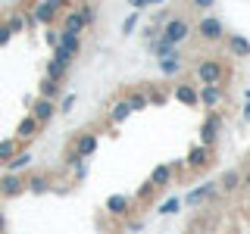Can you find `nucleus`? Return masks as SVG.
<instances>
[{"mask_svg": "<svg viewBox=\"0 0 250 234\" xmlns=\"http://www.w3.org/2000/svg\"><path fill=\"white\" fill-rule=\"evenodd\" d=\"M238 187H241V172H238V169L222 172V178H219V191L231 194V191H238Z\"/></svg>", "mask_w": 250, "mask_h": 234, "instance_id": "obj_21", "label": "nucleus"}, {"mask_svg": "<svg viewBox=\"0 0 250 234\" xmlns=\"http://www.w3.org/2000/svg\"><path fill=\"white\" fill-rule=\"evenodd\" d=\"M72 10H75V13L84 19V25H88V28L94 25V22H97V10H94V3H88V0H78Z\"/></svg>", "mask_w": 250, "mask_h": 234, "instance_id": "obj_25", "label": "nucleus"}, {"mask_svg": "<svg viewBox=\"0 0 250 234\" xmlns=\"http://www.w3.org/2000/svg\"><path fill=\"white\" fill-rule=\"evenodd\" d=\"M3 166H6V172H13V175H19L22 169H28V166H31V153L19 150V153H16V156H13L10 162H3Z\"/></svg>", "mask_w": 250, "mask_h": 234, "instance_id": "obj_23", "label": "nucleus"}, {"mask_svg": "<svg viewBox=\"0 0 250 234\" xmlns=\"http://www.w3.org/2000/svg\"><path fill=\"white\" fill-rule=\"evenodd\" d=\"M60 47L69 50L72 57H78V53H82V35H66V31H60Z\"/></svg>", "mask_w": 250, "mask_h": 234, "instance_id": "obj_26", "label": "nucleus"}, {"mask_svg": "<svg viewBox=\"0 0 250 234\" xmlns=\"http://www.w3.org/2000/svg\"><path fill=\"white\" fill-rule=\"evenodd\" d=\"M84 175H88V166H84V162H82V166H78V169H75V178H78V181H82V178H84Z\"/></svg>", "mask_w": 250, "mask_h": 234, "instance_id": "obj_43", "label": "nucleus"}, {"mask_svg": "<svg viewBox=\"0 0 250 234\" xmlns=\"http://www.w3.org/2000/svg\"><path fill=\"white\" fill-rule=\"evenodd\" d=\"M219 191L216 184H200V187H194V191H188V197H185V203L188 206H197V203H203V200H209L213 194Z\"/></svg>", "mask_w": 250, "mask_h": 234, "instance_id": "obj_17", "label": "nucleus"}, {"mask_svg": "<svg viewBox=\"0 0 250 234\" xmlns=\"http://www.w3.org/2000/svg\"><path fill=\"white\" fill-rule=\"evenodd\" d=\"M0 234H6V213H3V206H0Z\"/></svg>", "mask_w": 250, "mask_h": 234, "instance_id": "obj_44", "label": "nucleus"}, {"mask_svg": "<svg viewBox=\"0 0 250 234\" xmlns=\"http://www.w3.org/2000/svg\"><path fill=\"white\" fill-rule=\"evenodd\" d=\"M72 106H75V94H66V97L60 100V106H57V113H72Z\"/></svg>", "mask_w": 250, "mask_h": 234, "instance_id": "obj_35", "label": "nucleus"}, {"mask_svg": "<svg viewBox=\"0 0 250 234\" xmlns=\"http://www.w3.org/2000/svg\"><path fill=\"white\" fill-rule=\"evenodd\" d=\"M72 147L82 159H88V156H94V150H97V135H94V131H82V135L72 137Z\"/></svg>", "mask_w": 250, "mask_h": 234, "instance_id": "obj_9", "label": "nucleus"}, {"mask_svg": "<svg viewBox=\"0 0 250 234\" xmlns=\"http://www.w3.org/2000/svg\"><path fill=\"white\" fill-rule=\"evenodd\" d=\"M138 19H141V13H131L128 19L122 22V31H125V35H131V31H135V25H138Z\"/></svg>", "mask_w": 250, "mask_h": 234, "instance_id": "obj_37", "label": "nucleus"}, {"mask_svg": "<svg viewBox=\"0 0 250 234\" xmlns=\"http://www.w3.org/2000/svg\"><path fill=\"white\" fill-rule=\"evenodd\" d=\"M84 28H88V25H84V19L75 10H69V13L60 16V31H66V35H82Z\"/></svg>", "mask_w": 250, "mask_h": 234, "instance_id": "obj_11", "label": "nucleus"}, {"mask_svg": "<svg viewBox=\"0 0 250 234\" xmlns=\"http://www.w3.org/2000/svg\"><path fill=\"white\" fill-rule=\"evenodd\" d=\"M160 3H166V0H147V6H160Z\"/></svg>", "mask_w": 250, "mask_h": 234, "instance_id": "obj_46", "label": "nucleus"}, {"mask_svg": "<svg viewBox=\"0 0 250 234\" xmlns=\"http://www.w3.org/2000/svg\"><path fill=\"white\" fill-rule=\"evenodd\" d=\"M28 116H31V119H38V125L44 128V125L50 122L53 116H57V103H53V100H44V97H38L35 103H31V113H28Z\"/></svg>", "mask_w": 250, "mask_h": 234, "instance_id": "obj_7", "label": "nucleus"}, {"mask_svg": "<svg viewBox=\"0 0 250 234\" xmlns=\"http://www.w3.org/2000/svg\"><path fill=\"white\" fill-rule=\"evenodd\" d=\"M244 116H247V122H250V106H247V109H244Z\"/></svg>", "mask_w": 250, "mask_h": 234, "instance_id": "obj_47", "label": "nucleus"}, {"mask_svg": "<svg viewBox=\"0 0 250 234\" xmlns=\"http://www.w3.org/2000/svg\"><path fill=\"white\" fill-rule=\"evenodd\" d=\"M131 6H135V13H144L147 10V0H128Z\"/></svg>", "mask_w": 250, "mask_h": 234, "instance_id": "obj_41", "label": "nucleus"}, {"mask_svg": "<svg viewBox=\"0 0 250 234\" xmlns=\"http://www.w3.org/2000/svg\"><path fill=\"white\" fill-rule=\"evenodd\" d=\"M219 131H222V116L219 113H207V119L200 125V144L203 147H216Z\"/></svg>", "mask_w": 250, "mask_h": 234, "instance_id": "obj_5", "label": "nucleus"}, {"mask_svg": "<svg viewBox=\"0 0 250 234\" xmlns=\"http://www.w3.org/2000/svg\"><path fill=\"white\" fill-rule=\"evenodd\" d=\"M44 3H47V6H53V10H57L60 16H62V13H69V10H72V6H69V0H44Z\"/></svg>", "mask_w": 250, "mask_h": 234, "instance_id": "obj_36", "label": "nucleus"}, {"mask_svg": "<svg viewBox=\"0 0 250 234\" xmlns=\"http://www.w3.org/2000/svg\"><path fill=\"white\" fill-rule=\"evenodd\" d=\"M185 166L191 169V172H207L209 166H213V147H191V153H188V159H185Z\"/></svg>", "mask_w": 250, "mask_h": 234, "instance_id": "obj_4", "label": "nucleus"}, {"mask_svg": "<svg viewBox=\"0 0 250 234\" xmlns=\"http://www.w3.org/2000/svg\"><path fill=\"white\" fill-rule=\"evenodd\" d=\"M147 100H150V103H166V100H169V94H163V91H156L153 88V84H147Z\"/></svg>", "mask_w": 250, "mask_h": 234, "instance_id": "obj_31", "label": "nucleus"}, {"mask_svg": "<svg viewBox=\"0 0 250 234\" xmlns=\"http://www.w3.org/2000/svg\"><path fill=\"white\" fill-rule=\"evenodd\" d=\"M172 175H175V172H172V166L160 162V166H153V172H150V178H147V181H150L156 191H163V187H169V184H172Z\"/></svg>", "mask_w": 250, "mask_h": 234, "instance_id": "obj_15", "label": "nucleus"}, {"mask_svg": "<svg viewBox=\"0 0 250 234\" xmlns=\"http://www.w3.org/2000/svg\"><path fill=\"white\" fill-rule=\"evenodd\" d=\"M47 44H50V47H60V31H47Z\"/></svg>", "mask_w": 250, "mask_h": 234, "instance_id": "obj_40", "label": "nucleus"}, {"mask_svg": "<svg viewBox=\"0 0 250 234\" xmlns=\"http://www.w3.org/2000/svg\"><path fill=\"white\" fill-rule=\"evenodd\" d=\"M213 3H216V0H191L194 10H213Z\"/></svg>", "mask_w": 250, "mask_h": 234, "instance_id": "obj_38", "label": "nucleus"}, {"mask_svg": "<svg viewBox=\"0 0 250 234\" xmlns=\"http://www.w3.org/2000/svg\"><path fill=\"white\" fill-rule=\"evenodd\" d=\"M6 28H10V35H22V31H25L28 25H35V19H31V13H10L6 16V22H3Z\"/></svg>", "mask_w": 250, "mask_h": 234, "instance_id": "obj_13", "label": "nucleus"}, {"mask_svg": "<svg viewBox=\"0 0 250 234\" xmlns=\"http://www.w3.org/2000/svg\"><path fill=\"white\" fill-rule=\"evenodd\" d=\"M66 75H69V66H62V62H57V59H47V78H50V81H66Z\"/></svg>", "mask_w": 250, "mask_h": 234, "instance_id": "obj_27", "label": "nucleus"}, {"mask_svg": "<svg viewBox=\"0 0 250 234\" xmlns=\"http://www.w3.org/2000/svg\"><path fill=\"white\" fill-rule=\"evenodd\" d=\"M19 150H22V140H19V137H6V140H0V166H3V162H10Z\"/></svg>", "mask_w": 250, "mask_h": 234, "instance_id": "obj_20", "label": "nucleus"}, {"mask_svg": "<svg viewBox=\"0 0 250 234\" xmlns=\"http://www.w3.org/2000/svg\"><path fill=\"white\" fill-rule=\"evenodd\" d=\"M172 97H175L178 103H185V106H197V103H200V94H197V88H194V84H188V81L175 84Z\"/></svg>", "mask_w": 250, "mask_h": 234, "instance_id": "obj_12", "label": "nucleus"}, {"mask_svg": "<svg viewBox=\"0 0 250 234\" xmlns=\"http://www.w3.org/2000/svg\"><path fill=\"white\" fill-rule=\"evenodd\" d=\"M229 50L234 57H250V41L244 35H229Z\"/></svg>", "mask_w": 250, "mask_h": 234, "instance_id": "obj_24", "label": "nucleus"}, {"mask_svg": "<svg viewBox=\"0 0 250 234\" xmlns=\"http://www.w3.org/2000/svg\"><path fill=\"white\" fill-rule=\"evenodd\" d=\"M28 13H31V19H35V22H41V25H47V28H50L53 22H60V13L53 10V6H47L44 0H35V6H31Z\"/></svg>", "mask_w": 250, "mask_h": 234, "instance_id": "obj_10", "label": "nucleus"}, {"mask_svg": "<svg viewBox=\"0 0 250 234\" xmlns=\"http://www.w3.org/2000/svg\"><path fill=\"white\" fill-rule=\"evenodd\" d=\"M182 66H185V62H182L178 53H169V57L160 59V72L163 75H178V72H182Z\"/></svg>", "mask_w": 250, "mask_h": 234, "instance_id": "obj_22", "label": "nucleus"}, {"mask_svg": "<svg viewBox=\"0 0 250 234\" xmlns=\"http://www.w3.org/2000/svg\"><path fill=\"white\" fill-rule=\"evenodd\" d=\"M241 184H244V187H247V191H250V169L244 172V175H241Z\"/></svg>", "mask_w": 250, "mask_h": 234, "instance_id": "obj_45", "label": "nucleus"}, {"mask_svg": "<svg viewBox=\"0 0 250 234\" xmlns=\"http://www.w3.org/2000/svg\"><path fill=\"white\" fill-rule=\"evenodd\" d=\"M194 75H197L200 84H225V62L222 59H200L197 69H194Z\"/></svg>", "mask_w": 250, "mask_h": 234, "instance_id": "obj_2", "label": "nucleus"}, {"mask_svg": "<svg viewBox=\"0 0 250 234\" xmlns=\"http://www.w3.org/2000/svg\"><path fill=\"white\" fill-rule=\"evenodd\" d=\"M141 228H144V222H141V218H131V222H128V231H141Z\"/></svg>", "mask_w": 250, "mask_h": 234, "instance_id": "obj_42", "label": "nucleus"}, {"mask_svg": "<svg viewBox=\"0 0 250 234\" xmlns=\"http://www.w3.org/2000/svg\"><path fill=\"white\" fill-rule=\"evenodd\" d=\"M62 162H66V166H69V169H78V166H82V162H84V159H82V156H78V153H75V147H72V144H69V147H66V153H62Z\"/></svg>", "mask_w": 250, "mask_h": 234, "instance_id": "obj_30", "label": "nucleus"}, {"mask_svg": "<svg viewBox=\"0 0 250 234\" xmlns=\"http://www.w3.org/2000/svg\"><path fill=\"white\" fill-rule=\"evenodd\" d=\"M10 41H13L10 28H6V25H0V47H6V44H10Z\"/></svg>", "mask_w": 250, "mask_h": 234, "instance_id": "obj_39", "label": "nucleus"}, {"mask_svg": "<svg viewBox=\"0 0 250 234\" xmlns=\"http://www.w3.org/2000/svg\"><path fill=\"white\" fill-rule=\"evenodd\" d=\"M19 194H25V178L6 172V175L0 178V200H13V197H19Z\"/></svg>", "mask_w": 250, "mask_h": 234, "instance_id": "obj_6", "label": "nucleus"}, {"mask_svg": "<svg viewBox=\"0 0 250 234\" xmlns=\"http://www.w3.org/2000/svg\"><path fill=\"white\" fill-rule=\"evenodd\" d=\"M197 94H200V106H203V109H216V106L225 100L222 84H200Z\"/></svg>", "mask_w": 250, "mask_h": 234, "instance_id": "obj_8", "label": "nucleus"}, {"mask_svg": "<svg viewBox=\"0 0 250 234\" xmlns=\"http://www.w3.org/2000/svg\"><path fill=\"white\" fill-rule=\"evenodd\" d=\"M125 103L131 106V113H141V109L150 106V100H147V94H144V91H131L128 97H125Z\"/></svg>", "mask_w": 250, "mask_h": 234, "instance_id": "obj_29", "label": "nucleus"}, {"mask_svg": "<svg viewBox=\"0 0 250 234\" xmlns=\"http://www.w3.org/2000/svg\"><path fill=\"white\" fill-rule=\"evenodd\" d=\"M38 135H41V125H38V119H31V116H25V119H22L19 125H16V135H13V137H19L22 144H25V140H35Z\"/></svg>", "mask_w": 250, "mask_h": 234, "instance_id": "obj_14", "label": "nucleus"}, {"mask_svg": "<svg viewBox=\"0 0 250 234\" xmlns=\"http://www.w3.org/2000/svg\"><path fill=\"white\" fill-rule=\"evenodd\" d=\"M153 194H156V187L150 184V181H144V187H138V200H153Z\"/></svg>", "mask_w": 250, "mask_h": 234, "instance_id": "obj_34", "label": "nucleus"}, {"mask_svg": "<svg viewBox=\"0 0 250 234\" xmlns=\"http://www.w3.org/2000/svg\"><path fill=\"white\" fill-rule=\"evenodd\" d=\"M50 181H53V178L50 175H41V172H38V175H28L25 178V191H31V194H47V191H50Z\"/></svg>", "mask_w": 250, "mask_h": 234, "instance_id": "obj_19", "label": "nucleus"}, {"mask_svg": "<svg viewBox=\"0 0 250 234\" xmlns=\"http://www.w3.org/2000/svg\"><path fill=\"white\" fill-rule=\"evenodd\" d=\"M109 122H113V125H122L125 119H128V116H131V106L128 103H125V100H113V103H109Z\"/></svg>", "mask_w": 250, "mask_h": 234, "instance_id": "obj_18", "label": "nucleus"}, {"mask_svg": "<svg viewBox=\"0 0 250 234\" xmlns=\"http://www.w3.org/2000/svg\"><path fill=\"white\" fill-rule=\"evenodd\" d=\"M106 213L109 215H119V218H125L131 213V203H128V197H122V194H113V197L106 200Z\"/></svg>", "mask_w": 250, "mask_h": 234, "instance_id": "obj_16", "label": "nucleus"}, {"mask_svg": "<svg viewBox=\"0 0 250 234\" xmlns=\"http://www.w3.org/2000/svg\"><path fill=\"white\" fill-rule=\"evenodd\" d=\"M178 206H182V200H178V197H169V200L160 206V213H163V215H175V213H178Z\"/></svg>", "mask_w": 250, "mask_h": 234, "instance_id": "obj_32", "label": "nucleus"}, {"mask_svg": "<svg viewBox=\"0 0 250 234\" xmlns=\"http://www.w3.org/2000/svg\"><path fill=\"white\" fill-rule=\"evenodd\" d=\"M194 31H197V38H200V41H207V44H216V41H222V38H225V25L216 19V16H203Z\"/></svg>", "mask_w": 250, "mask_h": 234, "instance_id": "obj_3", "label": "nucleus"}, {"mask_svg": "<svg viewBox=\"0 0 250 234\" xmlns=\"http://www.w3.org/2000/svg\"><path fill=\"white\" fill-rule=\"evenodd\" d=\"M53 59H57V62H62V66H72V53H69V50H62V47H53Z\"/></svg>", "mask_w": 250, "mask_h": 234, "instance_id": "obj_33", "label": "nucleus"}, {"mask_svg": "<svg viewBox=\"0 0 250 234\" xmlns=\"http://www.w3.org/2000/svg\"><path fill=\"white\" fill-rule=\"evenodd\" d=\"M38 97H44V100H57L60 97V81H50V78H41V84H38Z\"/></svg>", "mask_w": 250, "mask_h": 234, "instance_id": "obj_28", "label": "nucleus"}, {"mask_svg": "<svg viewBox=\"0 0 250 234\" xmlns=\"http://www.w3.org/2000/svg\"><path fill=\"white\" fill-rule=\"evenodd\" d=\"M163 41H169L172 47H178L182 41L191 38V22L185 19V16H169L166 22H163V31H160Z\"/></svg>", "mask_w": 250, "mask_h": 234, "instance_id": "obj_1", "label": "nucleus"}]
</instances>
